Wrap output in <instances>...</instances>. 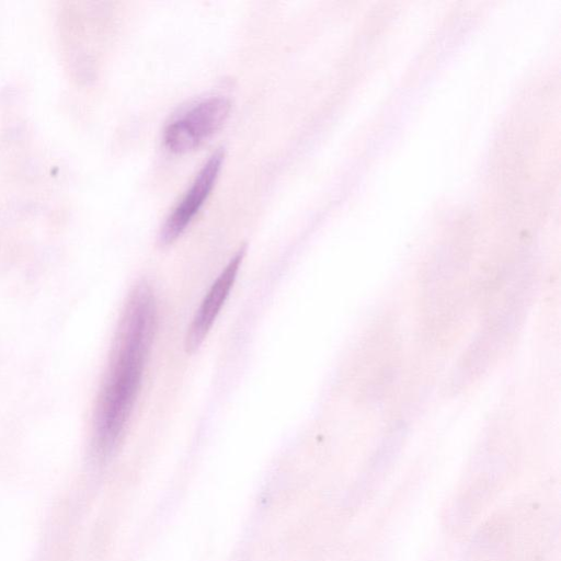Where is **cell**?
Returning a JSON list of instances; mask_svg holds the SVG:
<instances>
[{
    "instance_id": "obj_1",
    "label": "cell",
    "mask_w": 561,
    "mask_h": 561,
    "mask_svg": "<svg viewBox=\"0 0 561 561\" xmlns=\"http://www.w3.org/2000/svg\"><path fill=\"white\" fill-rule=\"evenodd\" d=\"M157 329V301L139 283L128 296L116 329L93 416L94 445L112 453L121 442L136 403Z\"/></svg>"
},
{
    "instance_id": "obj_2",
    "label": "cell",
    "mask_w": 561,
    "mask_h": 561,
    "mask_svg": "<svg viewBox=\"0 0 561 561\" xmlns=\"http://www.w3.org/2000/svg\"><path fill=\"white\" fill-rule=\"evenodd\" d=\"M230 108L229 100L224 96L201 101L165 127V147L174 153L196 149L224 125Z\"/></svg>"
},
{
    "instance_id": "obj_3",
    "label": "cell",
    "mask_w": 561,
    "mask_h": 561,
    "mask_svg": "<svg viewBox=\"0 0 561 561\" xmlns=\"http://www.w3.org/2000/svg\"><path fill=\"white\" fill-rule=\"evenodd\" d=\"M224 159V150L217 149L204 163L183 198L162 225L159 232L161 245L173 243L198 214L215 186Z\"/></svg>"
},
{
    "instance_id": "obj_4",
    "label": "cell",
    "mask_w": 561,
    "mask_h": 561,
    "mask_svg": "<svg viewBox=\"0 0 561 561\" xmlns=\"http://www.w3.org/2000/svg\"><path fill=\"white\" fill-rule=\"evenodd\" d=\"M245 248L242 247L228 262L197 308L185 335V350L194 353L204 342L225 305L237 278Z\"/></svg>"
}]
</instances>
